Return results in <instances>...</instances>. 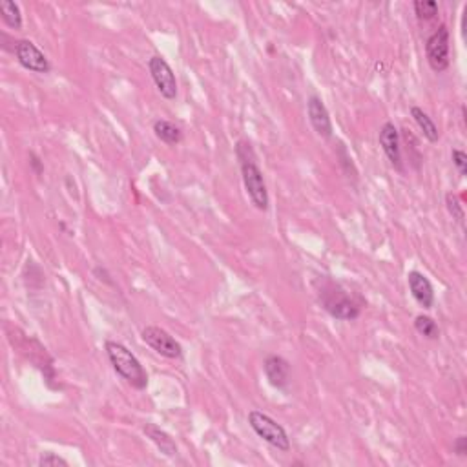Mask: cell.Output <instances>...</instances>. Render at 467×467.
<instances>
[{"instance_id":"cell-1","label":"cell","mask_w":467,"mask_h":467,"mask_svg":"<svg viewBox=\"0 0 467 467\" xmlns=\"http://www.w3.org/2000/svg\"><path fill=\"white\" fill-rule=\"evenodd\" d=\"M236 157L240 161L241 179H243L245 190H247L250 201H252V205L257 210L267 212L270 205L269 190H267L265 177H263V172H261L259 164H257V156L254 152L250 141H237Z\"/></svg>"},{"instance_id":"cell-2","label":"cell","mask_w":467,"mask_h":467,"mask_svg":"<svg viewBox=\"0 0 467 467\" xmlns=\"http://www.w3.org/2000/svg\"><path fill=\"white\" fill-rule=\"evenodd\" d=\"M318 299L323 311L334 320L340 321H354L362 314V304L354 298L345 286L331 278L321 279V285L318 289Z\"/></svg>"},{"instance_id":"cell-3","label":"cell","mask_w":467,"mask_h":467,"mask_svg":"<svg viewBox=\"0 0 467 467\" xmlns=\"http://www.w3.org/2000/svg\"><path fill=\"white\" fill-rule=\"evenodd\" d=\"M104 350L115 372L128 385H131L137 391H144L148 387L146 370H144V367L141 365L139 360L135 358V354L128 347H124L119 341L108 340L104 343Z\"/></svg>"},{"instance_id":"cell-4","label":"cell","mask_w":467,"mask_h":467,"mask_svg":"<svg viewBox=\"0 0 467 467\" xmlns=\"http://www.w3.org/2000/svg\"><path fill=\"white\" fill-rule=\"evenodd\" d=\"M249 425L252 427L254 433L267 442L269 446L276 447L278 451H291V438L286 434V431L283 429V425H279L278 422L270 418L269 414L261 413V411H250L249 413Z\"/></svg>"},{"instance_id":"cell-5","label":"cell","mask_w":467,"mask_h":467,"mask_svg":"<svg viewBox=\"0 0 467 467\" xmlns=\"http://www.w3.org/2000/svg\"><path fill=\"white\" fill-rule=\"evenodd\" d=\"M425 57L431 70L436 73L446 72L451 64L449 57V30L446 24H440L425 41Z\"/></svg>"},{"instance_id":"cell-6","label":"cell","mask_w":467,"mask_h":467,"mask_svg":"<svg viewBox=\"0 0 467 467\" xmlns=\"http://www.w3.org/2000/svg\"><path fill=\"white\" fill-rule=\"evenodd\" d=\"M141 340H143L148 347H152L157 354H161L163 358H183L181 343H179L172 334L166 333L164 328L157 327V325H148V327H144L143 331H141Z\"/></svg>"},{"instance_id":"cell-7","label":"cell","mask_w":467,"mask_h":467,"mask_svg":"<svg viewBox=\"0 0 467 467\" xmlns=\"http://www.w3.org/2000/svg\"><path fill=\"white\" fill-rule=\"evenodd\" d=\"M148 72L152 75V80L156 82L157 90L166 101H173L177 97V79L170 64L166 63L164 57L154 55L148 59Z\"/></svg>"},{"instance_id":"cell-8","label":"cell","mask_w":467,"mask_h":467,"mask_svg":"<svg viewBox=\"0 0 467 467\" xmlns=\"http://www.w3.org/2000/svg\"><path fill=\"white\" fill-rule=\"evenodd\" d=\"M15 57H17L18 64H21L24 70L33 73H41V75H46L51 72V64L48 60L46 55L38 50V46L31 41H15V50H13Z\"/></svg>"},{"instance_id":"cell-9","label":"cell","mask_w":467,"mask_h":467,"mask_svg":"<svg viewBox=\"0 0 467 467\" xmlns=\"http://www.w3.org/2000/svg\"><path fill=\"white\" fill-rule=\"evenodd\" d=\"M380 146H382L383 154L387 156L389 163L394 166L400 173H404V161H402V146H400V131L394 127V122L387 121L380 128L378 134Z\"/></svg>"},{"instance_id":"cell-10","label":"cell","mask_w":467,"mask_h":467,"mask_svg":"<svg viewBox=\"0 0 467 467\" xmlns=\"http://www.w3.org/2000/svg\"><path fill=\"white\" fill-rule=\"evenodd\" d=\"M307 115L316 134L323 137V139H331L333 137L334 127L333 121H331V114H328L325 102L318 95H311L307 99Z\"/></svg>"},{"instance_id":"cell-11","label":"cell","mask_w":467,"mask_h":467,"mask_svg":"<svg viewBox=\"0 0 467 467\" xmlns=\"http://www.w3.org/2000/svg\"><path fill=\"white\" fill-rule=\"evenodd\" d=\"M407 285L409 291H411V296H413L414 301H417L422 308H425V311L433 308L434 289L433 283L429 281L427 276H424V274L418 272V270H411V272L407 274Z\"/></svg>"},{"instance_id":"cell-12","label":"cell","mask_w":467,"mask_h":467,"mask_svg":"<svg viewBox=\"0 0 467 467\" xmlns=\"http://www.w3.org/2000/svg\"><path fill=\"white\" fill-rule=\"evenodd\" d=\"M263 370L269 383L276 389H285L291 383V363L279 354H270L263 362Z\"/></svg>"},{"instance_id":"cell-13","label":"cell","mask_w":467,"mask_h":467,"mask_svg":"<svg viewBox=\"0 0 467 467\" xmlns=\"http://www.w3.org/2000/svg\"><path fill=\"white\" fill-rule=\"evenodd\" d=\"M143 433L146 434V438H150V440L156 444L157 449H159L163 455H166V456L177 455V444L173 442V438L170 436L166 431H163L161 427H157L156 424H144Z\"/></svg>"},{"instance_id":"cell-14","label":"cell","mask_w":467,"mask_h":467,"mask_svg":"<svg viewBox=\"0 0 467 467\" xmlns=\"http://www.w3.org/2000/svg\"><path fill=\"white\" fill-rule=\"evenodd\" d=\"M154 134L159 141H163L164 144H170V146H176L183 141V130L177 127L176 122L166 121V119H157L154 122Z\"/></svg>"},{"instance_id":"cell-15","label":"cell","mask_w":467,"mask_h":467,"mask_svg":"<svg viewBox=\"0 0 467 467\" xmlns=\"http://www.w3.org/2000/svg\"><path fill=\"white\" fill-rule=\"evenodd\" d=\"M411 117L414 119V122L418 124V128L422 130L425 139L429 141V143H438V139H440V130H438L433 119L425 114L420 106H413V108H411Z\"/></svg>"},{"instance_id":"cell-16","label":"cell","mask_w":467,"mask_h":467,"mask_svg":"<svg viewBox=\"0 0 467 467\" xmlns=\"http://www.w3.org/2000/svg\"><path fill=\"white\" fill-rule=\"evenodd\" d=\"M0 17H2L4 24L8 26V28H11V30H22V11L17 2H13V0H2V2H0Z\"/></svg>"},{"instance_id":"cell-17","label":"cell","mask_w":467,"mask_h":467,"mask_svg":"<svg viewBox=\"0 0 467 467\" xmlns=\"http://www.w3.org/2000/svg\"><path fill=\"white\" fill-rule=\"evenodd\" d=\"M414 328L417 333L422 334L427 340H438L440 338V327H438L436 321L427 314H418L414 318Z\"/></svg>"},{"instance_id":"cell-18","label":"cell","mask_w":467,"mask_h":467,"mask_svg":"<svg viewBox=\"0 0 467 467\" xmlns=\"http://www.w3.org/2000/svg\"><path fill=\"white\" fill-rule=\"evenodd\" d=\"M413 8H414V15H417V18L420 22L433 21V18L438 15V11H440L438 2H434V0H417L413 4Z\"/></svg>"},{"instance_id":"cell-19","label":"cell","mask_w":467,"mask_h":467,"mask_svg":"<svg viewBox=\"0 0 467 467\" xmlns=\"http://www.w3.org/2000/svg\"><path fill=\"white\" fill-rule=\"evenodd\" d=\"M446 207H447V212H449L451 215H453V219H455L456 223L462 225L463 227V219H466V212H463V207L462 203H460V199L456 198L453 192H449V194H446Z\"/></svg>"},{"instance_id":"cell-20","label":"cell","mask_w":467,"mask_h":467,"mask_svg":"<svg viewBox=\"0 0 467 467\" xmlns=\"http://www.w3.org/2000/svg\"><path fill=\"white\" fill-rule=\"evenodd\" d=\"M336 156H338V159H340L341 168L345 170L347 176H349V177H356V168H354L353 159H350V156H349V152H347L345 144L341 143V141H340V143H338Z\"/></svg>"},{"instance_id":"cell-21","label":"cell","mask_w":467,"mask_h":467,"mask_svg":"<svg viewBox=\"0 0 467 467\" xmlns=\"http://www.w3.org/2000/svg\"><path fill=\"white\" fill-rule=\"evenodd\" d=\"M451 159H453V164H455V168L458 170L460 176H467V156L463 150L460 148H455L453 152H451Z\"/></svg>"},{"instance_id":"cell-22","label":"cell","mask_w":467,"mask_h":467,"mask_svg":"<svg viewBox=\"0 0 467 467\" xmlns=\"http://www.w3.org/2000/svg\"><path fill=\"white\" fill-rule=\"evenodd\" d=\"M38 466L41 467H50V466L68 467V460H64L63 456H59V455H55V453H43L41 458H38Z\"/></svg>"},{"instance_id":"cell-23","label":"cell","mask_w":467,"mask_h":467,"mask_svg":"<svg viewBox=\"0 0 467 467\" xmlns=\"http://www.w3.org/2000/svg\"><path fill=\"white\" fill-rule=\"evenodd\" d=\"M453 451H455L456 456H467V436L466 434H460L458 438L453 444Z\"/></svg>"},{"instance_id":"cell-24","label":"cell","mask_w":467,"mask_h":467,"mask_svg":"<svg viewBox=\"0 0 467 467\" xmlns=\"http://www.w3.org/2000/svg\"><path fill=\"white\" fill-rule=\"evenodd\" d=\"M30 166H31V170L37 173V176H43L44 173L43 161H41V157H38L35 152H30Z\"/></svg>"},{"instance_id":"cell-25","label":"cell","mask_w":467,"mask_h":467,"mask_svg":"<svg viewBox=\"0 0 467 467\" xmlns=\"http://www.w3.org/2000/svg\"><path fill=\"white\" fill-rule=\"evenodd\" d=\"M95 272V276H99V279L104 283H108V285H115L114 281H112V278H109V274L106 272V269H101V267H97V269L93 270Z\"/></svg>"}]
</instances>
